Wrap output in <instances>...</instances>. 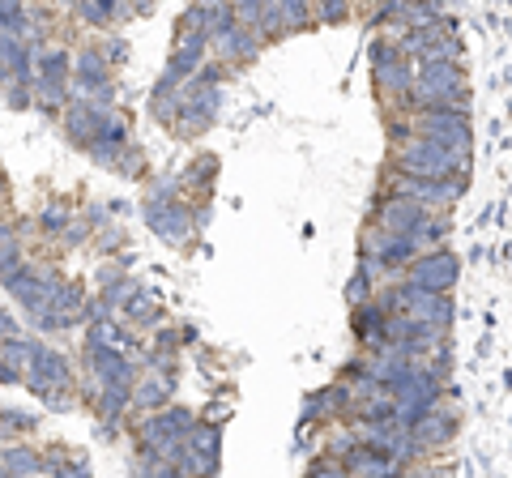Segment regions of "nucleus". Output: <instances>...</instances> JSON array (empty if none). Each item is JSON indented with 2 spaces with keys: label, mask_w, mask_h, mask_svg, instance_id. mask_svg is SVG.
Wrapping results in <instances>:
<instances>
[{
  "label": "nucleus",
  "mask_w": 512,
  "mask_h": 478,
  "mask_svg": "<svg viewBox=\"0 0 512 478\" xmlns=\"http://www.w3.org/2000/svg\"><path fill=\"white\" fill-rule=\"evenodd\" d=\"M111 124H116V111L103 107V103H90V99H73V107L64 111V133H69V141H77L82 150H90Z\"/></svg>",
  "instance_id": "nucleus-11"
},
{
  "label": "nucleus",
  "mask_w": 512,
  "mask_h": 478,
  "mask_svg": "<svg viewBox=\"0 0 512 478\" xmlns=\"http://www.w3.org/2000/svg\"><path fill=\"white\" fill-rule=\"evenodd\" d=\"M39 227L60 235V231H73V222H69V214H64L60 205H52V210H43V214H39Z\"/></svg>",
  "instance_id": "nucleus-22"
},
{
  "label": "nucleus",
  "mask_w": 512,
  "mask_h": 478,
  "mask_svg": "<svg viewBox=\"0 0 512 478\" xmlns=\"http://www.w3.org/2000/svg\"><path fill=\"white\" fill-rule=\"evenodd\" d=\"M308 478H350V470L342 466V461H333V457H325V461H316V466L308 470Z\"/></svg>",
  "instance_id": "nucleus-23"
},
{
  "label": "nucleus",
  "mask_w": 512,
  "mask_h": 478,
  "mask_svg": "<svg viewBox=\"0 0 512 478\" xmlns=\"http://www.w3.org/2000/svg\"><path fill=\"white\" fill-rule=\"evenodd\" d=\"M380 308L389 316H410V321H423V325L444 329V333H448V325H453V312H457L448 295H431V291H423V286H410V282L389 286V291L380 295Z\"/></svg>",
  "instance_id": "nucleus-4"
},
{
  "label": "nucleus",
  "mask_w": 512,
  "mask_h": 478,
  "mask_svg": "<svg viewBox=\"0 0 512 478\" xmlns=\"http://www.w3.org/2000/svg\"><path fill=\"white\" fill-rule=\"evenodd\" d=\"M167 397H171V380H167V376L137 380V389H133V402H137V406H163Z\"/></svg>",
  "instance_id": "nucleus-18"
},
{
  "label": "nucleus",
  "mask_w": 512,
  "mask_h": 478,
  "mask_svg": "<svg viewBox=\"0 0 512 478\" xmlns=\"http://www.w3.org/2000/svg\"><path fill=\"white\" fill-rule=\"evenodd\" d=\"M13 427H30V419H22L18 410H5V432H13Z\"/></svg>",
  "instance_id": "nucleus-25"
},
{
  "label": "nucleus",
  "mask_w": 512,
  "mask_h": 478,
  "mask_svg": "<svg viewBox=\"0 0 512 478\" xmlns=\"http://www.w3.org/2000/svg\"><path fill=\"white\" fill-rule=\"evenodd\" d=\"M367 295H372V265L367 261H359V269H355V278H350V286H346V299L350 304H367Z\"/></svg>",
  "instance_id": "nucleus-20"
},
{
  "label": "nucleus",
  "mask_w": 512,
  "mask_h": 478,
  "mask_svg": "<svg viewBox=\"0 0 512 478\" xmlns=\"http://www.w3.org/2000/svg\"><path fill=\"white\" fill-rule=\"evenodd\" d=\"M192 427H197V419H192L188 410L180 406H171V410H158L150 414V419H141L137 423V449L141 453H154V457H167L175 444H184L192 436Z\"/></svg>",
  "instance_id": "nucleus-8"
},
{
  "label": "nucleus",
  "mask_w": 512,
  "mask_h": 478,
  "mask_svg": "<svg viewBox=\"0 0 512 478\" xmlns=\"http://www.w3.org/2000/svg\"><path fill=\"white\" fill-rule=\"evenodd\" d=\"M402 193L410 201H423L427 210H444V205H453L461 193H466V175H453V180H410V175H389V184H384V193Z\"/></svg>",
  "instance_id": "nucleus-10"
},
{
  "label": "nucleus",
  "mask_w": 512,
  "mask_h": 478,
  "mask_svg": "<svg viewBox=\"0 0 512 478\" xmlns=\"http://www.w3.org/2000/svg\"><path fill=\"white\" fill-rule=\"evenodd\" d=\"M410 436H414L419 449H440V444H448V440L457 436V414L448 410V406H436L427 419H419V423L410 427Z\"/></svg>",
  "instance_id": "nucleus-17"
},
{
  "label": "nucleus",
  "mask_w": 512,
  "mask_h": 478,
  "mask_svg": "<svg viewBox=\"0 0 512 478\" xmlns=\"http://www.w3.org/2000/svg\"><path fill=\"white\" fill-rule=\"evenodd\" d=\"M146 222L167 239V244H184V239L192 235L188 210L180 201H146Z\"/></svg>",
  "instance_id": "nucleus-16"
},
{
  "label": "nucleus",
  "mask_w": 512,
  "mask_h": 478,
  "mask_svg": "<svg viewBox=\"0 0 512 478\" xmlns=\"http://www.w3.org/2000/svg\"><path fill=\"white\" fill-rule=\"evenodd\" d=\"M350 9L346 5H333V9H316V22H346Z\"/></svg>",
  "instance_id": "nucleus-24"
},
{
  "label": "nucleus",
  "mask_w": 512,
  "mask_h": 478,
  "mask_svg": "<svg viewBox=\"0 0 512 478\" xmlns=\"http://www.w3.org/2000/svg\"><path fill=\"white\" fill-rule=\"evenodd\" d=\"M359 244H363V261L372 269H380V274H410V265L419 257H427L414 239H402V235L384 231V227H376V222L363 231Z\"/></svg>",
  "instance_id": "nucleus-6"
},
{
  "label": "nucleus",
  "mask_w": 512,
  "mask_h": 478,
  "mask_svg": "<svg viewBox=\"0 0 512 478\" xmlns=\"http://www.w3.org/2000/svg\"><path fill=\"white\" fill-rule=\"evenodd\" d=\"M372 77L380 99L393 103V116H414L410 111V90H414V69L406 65V56L397 52V43H372Z\"/></svg>",
  "instance_id": "nucleus-5"
},
{
  "label": "nucleus",
  "mask_w": 512,
  "mask_h": 478,
  "mask_svg": "<svg viewBox=\"0 0 512 478\" xmlns=\"http://www.w3.org/2000/svg\"><path fill=\"white\" fill-rule=\"evenodd\" d=\"M210 47L222 56V65H248L261 47V35H252L248 26L235 22V9L210 5Z\"/></svg>",
  "instance_id": "nucleus-7"
},
{
  "label": "nucleus",
  "mask_w": 512,
  "mask_h": 478,
  "mask_svg": "<svg viewBox=\"0 0 512 478\" xmlns=\"http://www.w3.org/2000/svg\"><path fill=\"white\" fill-rule=\"evenodd\" d=\"M470 90H466V69L461 60H423L414 65V90H410V111H466Z\"/></svg>",
  "instance_id": "nucleus-2"
},
{
  "label": "nucleus",
  "mask_w": 512,
  "mask_h": 478,
  "mask_svg": "<svg viewBox=\"0 0 512 478\" xmlns=\"http://www.w3.org/2000/svg\"><path fill=\"white\" fill-rule=\"evenodd\" d=\"M77 18L90 22V26H107V22L120 18V9L116 5H77Z\"/></svg>",
  "instance_id": "nucleus-21"
},
{
  "label": "nucleus",
  "mask_w": 512,
  "mask_h": 478,
  "mask_svg": "<svg viewBox=\"0 0 512 478\" xmlns=\"http://www.w3.org/2000/svg\"><path fill=\"white\" fill-rule=\"evenodd\" d=\"M457 278H461V261H457L448 248H436V252H427V257L414 261L410 274H406L402 282L423 286V291H431V295H448Z\"/></svg>",
  "instance_id": "nucleus-13"
},
{
  "label": "nucleus",
  "mask_w": 512,
  "mask_h": 478,
  "mask_svg": "<svg viewBox=\"0 0 512 478\" xmlns=\"http://www.w3.org/2000/svg\"><path fill=\"white\" fill-rule=\"evenodd\" d=\"M86 368L90 376L99 380V389H124L133 393L137 380H133V363H128L120 350H103V346H86Z\"/></svg>",
  "instance_id": "nucleus-14"
},
{
  "label": "nucleus",
  "mask_w": 512,
  "mask_h": 478,
  "mask_svg": "<svg viewBox=\"0 0 512 478\" xmlns=\"http://www.w3.org/2000/svg\"><path fill=\"white\" fill-rule=\"evenodd\" d=\"M393 171H397V175H410V180H453V175H466V171H470V158L444 150L440 141L414 133L410 141H402V146H397Z\"/></svg>",
  "instance_id": "nucleus-3"
},
{
  "label": "nucleus",
  "mask_w": 512,
  "mask_h": 478,
  "mask_svg": "<svg viewBox=\"0 0 512 478\" xmlns=\"http://www.w3.org/2000/svg\"><path fill=\"white\" fill-rule=\"evenodd\" d=\"M26 380H30V389H35L43 402H47L52 393H60V389H69V385H73V372H69V363H64L60 350L35 342V350H30Z\"/></svg>",
  "instance_id": "nucleus-12"
},
{
  "label": "nucleus",
  "mask_w": 512,
  "mask_h": 478,
  "mask_svg": "<svg viewBox=\"0 0 512 478\" xmlns=\"http://www.w3.org/2000/svg\"><path fill=\"white\" fill-rule=\"evenodd\" d=\"M355 414V393H350L342 380L338 385H325L308 393V402H303V419L308 423H329V419H350Z\"/></svg>",
  "instance_id": "nucleus-15"
},
{
  "label": "nucleus",
  "mask_w": 512,
  "mask_h": 478,
  "mask_svg": "<svg viewBox=\"0 0 512 478\" xmlns=\"http://www.w3.org/2000/svg\"><path fill=\"white\" fill-rule=\"evenodd\" d=\"M414 133L440 141L444 150L470 158V120H466V111H423V116H414Z\"/></svg>",
  "instance_id": "nucleus-9"
},
{
  "label": "nucleus",
  "mask_w": 512,
  "mask_h": 478,
  "mask_svg": "<svg viewBox=\"0 0 512 478\" xmlns=\"http://www.w3.org/2000/svg\"><path fill=\"white\" fill-rule=\"evenodd\" d=\"M376 227L402 235V239H414L423 252H436V244L448 235V227H453V218H448V210H427L423 201H410L402 193H384L376 201Z\"/></svg>",
  "instance_id": "nucleus-1"
},
{
  "label": "nucleus",
  "mask_w": 512,
  "mask_h": 478,
  "mask_svg": "<svg viewBox=\"0 0 512 478\" xmlns=\"http://www.w3.org/2000/svg\"><path fill=\"white\" fill-rule=\"evenodd\" d=\"M120 316H124L128 325H158V321H163V312H158V304H154V299H150L146 291H141V295H137L133 304H128Z\"/></svg>",
  "instance_id": "nucleus-19"
}]
</instances>
